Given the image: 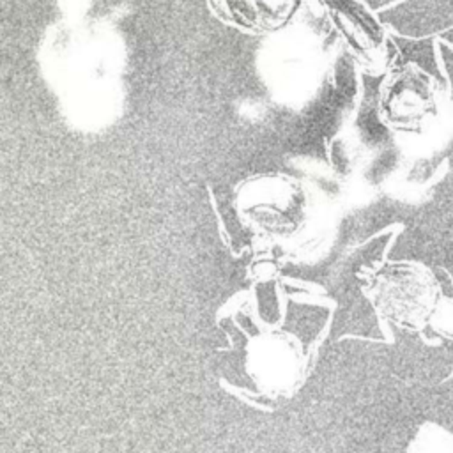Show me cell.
<instances>
[{
  "instance_id": "obj_1",
  "label": "cell",
  "mask_w": 453,
  "mask_h": 453,
  "mask_svg": "<svg viewBox=\"0 0 453 453\" xmlns=\"http://www.w3.org/2000/svg\"><path fill=\"white\" fill-rule=\"evenodd\" d=\"M361 290L379 317L409 333L426 329L442 299L437 276L418 260H388L366 269Z\"/></svg>"
},
{
  "instance_id": "obj_2",
  "label": "cell",
  "mask_w": 453,
  "mask_h": 453,
  "mask_svg": "<svg viewBox=\"0 0 453 453\" xmlns=\"http://www.w3.org/2000/svg\"><path fill=\"white\" fill-rule=\"evenodd\" d=\"M377 113L396 134H430L442 119V87L414 62L391 67L379 87Z\"/></svg>"
},
{
  "instance_id": "obj_3",
  "label": "cell",
  "mask_w": 453,
  "mask_h": 453,
  "mask_svg": "<svg viewBox=\"0 0 453 453\" xmlns=\"http://www.w3.org/2000/svg\"><path fill=\"white\" fill-rule=\"evenodd\" d=\"M352 58L370 74H386L396 48L379 18L361 0H319Z\"/></svg>"
},
{
  "instance_id": "obj_4",
  "label": "cell",
  "mask_w": 453,
  "mask_h": 453,
  "mask_svg": "<svg viewBox=\"0 0 453 453\" xmlns=\"http://www.w3.org/2000/svg\"><path fill=\"white\" fill-rule=\"evenodd\" d=\"M246 370L264 395L290 396L304 380L306 356L296 336L271 329L250 342Z\"/></svg>"
},
{
  "instance_id": "obj_5",
  "label": "cell",
  "mask_w": 453,
  "mask_h": 453,
  "mask_svg": "<svg viewBox=\"0 0 453 453\" xmlns=\"http://www.w3.org/2000/svg\"><path fill=\"white\" fill-rule=\"evenodd\" d=\"M209 4L228 25L250 34H271L294 18L303 0H209Z\"/></svg>"
},
{
  "instance_id": "obj_6",
  "label": "cell",
  "mask_w": 453,
  "mask_h": 453,
  "mask_svg": "<svg viewBox=\"0 0 453 453\" xmlns=\"http://www.w3.org/2000/svg\"><path fill=\"white\" fill-rule=\"evenodd\" d=\"M297 184L299 182L288 179L285 198H265L255 184V189L262 196L248 200L242 207V216H248L251 225L267 232L271 237L288 239L296 232V225L303 226L308 212L304 205V193Z\"/></svg>"
},
{
  "instance_id": "obj_7",
  "label": "cell",
  "mask_w": 453,
  "mask_h": 453,
  "mask_svg": "<svg viewBox=\"0 0 453 453\" xmlns=\"http://www.w3.org/2000/svg\"><path fill=\"white\" fill-rule=\"evenodd\" d=\"M430 327L444 340L453 342V297L441 299L435 313L432 315Z\"/></svg>"
}]
</instances>
